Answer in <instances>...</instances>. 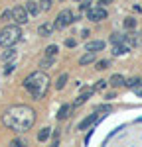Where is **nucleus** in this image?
Here are the masks:
<instances>
[{"label": "nucleus", "mask_w": 142, "mask_h": 147, "mask_svg": "<svg viewBox=\"0 0 142 147\" xmlns=\"http://www.w3.org/2000/svg\"><path fill=\"white\" fill-rule=\"evenodd\" d=\"M140 96H142V90H140Z\"/></svg>", "instance_id": "32"}, {"label": "nucleus", "mask_w": 142, "mask_h": 147, "mask_svg": "<svg viewBox=\"0 0 142 147\" xmlns=\"http://www.w3.org/2000/svg\"><path fill=\"white\" fill-rule=\"evenodd\" d=\"M24 8H26V10H28V14H30V16H36V14H38V12L42 10V8H40V4H38V2H32V0H28V2H26V6H24Z\"/></svg>", "instance_id": "11"}, {"label": "nucleus", "mask_w": 142, "mask_h": 147, "mask_svg": "<svg viewBox=\"0 0 142 147\" xmlns=\"http://www.w3.org/2000/svg\"><path fill=\"white\" fill-rule=\"evenodd\" d=\"M65 82H67V73H63V75H59L57 82H55V88H57V90H61V88L65 86Z\"/></svg>", "instance_id": "19"}, {"label": "nucleus", "mask_w": 142, "mask_h": 147, "mask_svg": "<svg viewBox=\"0 0 142 147\" xmlns=\"http://www.w3.org/2000/svg\"><path fill=\"white\" fill-rule=\"evenodd\" d=\"M122 41L132 49V47L138 45V35H136V34H128V35H124V39H122Z\"/></svg>", "instance_id": "13"}, {"label": "nucleus", "mask_w": 142, "mask_h": 147, "mask_svg": "<svg viewBox=\"0 0 142 147\" xmlns=\"http://www.w3.org/2000/svg\"><path fill=\"white\" fill-rule=\"evenodd\" d=\"M69 112H71V106H69V104L61 106V108H59V112H57V120H65V118L69 116Z\"/></svg>", "instance_id": "16"}, {"label": "nucleus", "mask_w": 142, "mask_h": 147, "mask_svg": "<svg viewBox=\"0 0 142 147\" xmlns=\"http://www.w3.org/2000/svg\"><path fill=\"white\" fill-rule=\"evenodd\" d=\"M12 145H16V147H22L24 143H22V141H20V139H14V141H12Z\"/></svg>", "instance_id": "31"}, {"label": "nucleus", "mask_w": 142, "mask_h": 147, "mask_svg": "<svg viewBox=\"0 0 142 147\" xmlns=\"http://www.w3.org/2000/svg\"><path fill=\"white\" fill-rule=\"evenodd\" d=\"M0 20H2V22H10V20H12V10H6V12H2V16H0Z\"/></svg>", "instance_id": "25"}, {"label": "nucleus", "mask_w": 142, "mask_h": 147, "mask_svg": "<svg viewBox=\"0 0 142 147\" xmlns=\"http://www.w3.org/2000/svg\"><path fill=\"white\" fill-rule=\"evenodd\" d=\"M99 112H111V106H106V104L105 106H99V108H97V114Z\"/></svg>", "instance_id": "29"}, {"label": "nucleus", "mask_w": 142, "mask_h": 147, "mask_svg": "<svg viewBox=\"0 0 142 147\" xmlns=\"http://www.w3.org/2000/svg\"><path fill=\"white\" fill-rule=\"evenodd\" d=\"M73 22V14H71V10H61L57 14V18H55V28L57 30H63V28H67L69 24Z\"/></svg>", "instance_id": "4"}, {"label": "nucleus", "mask_w": 142, "mask_h": 147, "mask_svg": "<svg viewBox=\"0 0 142 147\" xmlns=\"http://www.w3.org/2000/svg\"><path fill=\"white\" fill-rule=\"evenodd\" d=\"M111 2H113V0H99V6H103V8H105L106 4H111Z\"/></svg>", "instance_id": "30"}, {"label": "nucleus", "mask_w": 142, "mask_h": 147, "mask_svg": "<svg viewBox=\"0 0 142 147\" xmlns=\"http://www.w3.org/2000/svg\"><path fill=\"white\" fill-rule=\"evenodd\" d=\"M87 18H89L91 22H101V20H105V18H106V10L103 8V6L89 8V12H87Z\"/></svg>", "instance_id": "6"}, {"label": "nucleus", "mask_w": 142, "mask_h": 147, "mask_svg": "<svg viewBox=\"0 0 142 147\" xmlns=\"http://www.w3.org/2000/svg\"><path fill=\"white\" fill-rule=\"evenodd\" d=\"M122 39H124V35H120V34L111 35V43H113V45H115V43H122Z\"/></svg>", "instance_id": "22"}, {"label": "nucleus", "mask_w": 142, "mask_h": 147, "mask_svg": "<svg viewBox=\"0 0 142 147\" xmlns=\"http://www.w3.org/2000/svg\"><path fill=\"white\" fill-rule=\"evenodd\" d=\"M36 122V112L30 106H12L2 114V124L16 134L28 131Z\"/></svg>", "instance_id": "1"}, {"label": "nucleus", "mask_w": 142, "mask_h": 147, "mask_svg": "<svg viewBox=\"0 0 142 147\" xmlns=\"http://www.w3.org/2000/svg\"><path fill=\"white\" fill-rule=\"evenodd\" d=\"M53 28H55V26H53V24H42V26H40V28H38V34L42 35V37H47V35H51V32H53Z\"/></svg>", "instance_id": "9"}, {"label": "nucleus", "mask_w": 142, "mask_h": 147, "mask_svg": "<svg viewBox=\"0 0 142 147\" xmlns=\"http://www.w3.org/2000/svg\"><path fill=\"white\" fill-rule=\"evenodd\" d=\"M53 59H55V57H46V59H44V61L40 63V67H42V69L51 67V65H53Z\"/></svg>", "instance_id": "21"}, {"label": "nucleus", "mask_w": 142, "mask_h": 147, "mask_svg": "<svg viewBox=\"0 0 142 147\" xmlns=\"http://www.w3.org/2000/svg\"><path fill=\"white\" fill-rule=\"evenodd\" d=\"M109 65H111L109 61H99V63H97V69H99V71H105Z\"/></svg>", "instance_id": "26"}, {"label": "nucleus", "mask_w": 142, "mask_h": 147, "mask_svg": "<svg viewBox=\"0 0 142 147\" xmlns=\"http://www.w3.org/2000/svg\"><path fill=\"white\" fill-rule=\"evenodd\" d=\"M12 20L18 24V26L26 24V22H28V10H26L24 6H16V8H12Z\"/></svg>", "instance_id": "5"}, {"label": "nucleus", "mask_w": 142, "mask_h": 147, "mask_svg": "<svg viewBox=\"0 0 142 147\" xmlns=\"http://www.w3.org/2000/svg\"><path fill=\"white\" fill-rule=\"evenodd\" d=\"M49 136H51V127H44V129L38 134V141H46Z\"/></svg>", "instance_id": "18"}, {"label": "nucleus", "mask_w": 142, "mask_h": 147, "mask_svg": "<svg viewBox=\"0 0 142 147\" xmlns=\"http://www.w3.org/2000/svg\"><path fill=\"white\" fill-rule=\"evenodd\" d=\"M105 47V41H101V39H95V41H89L87 45H85V51H101Z\"/></svg>", "instance_id": "8"}, {"label": "nucleus", "mask_w": 142, "mask_h": 147, "mask_svg": "<svg viewBox=\"0 0 142 147\" xmlns=\"http://www.w3.org/2000/svg\"><path fill=\"white\" fill-rule=\"evenodd\" d=\"M105 86H106V80H99V82L95 84V90H103Z\"/></svg>", "instance_id": "28"}, {"label": "nucleus", "mask_w": 142, "mask_h": 147, "mask_svg": "<svg viewBox=\"0 0 142 147\" xmlns=\"http://www.w3.org/2000/svg\"><path fill=\"white\" fill-rule=\"evenodd\" d=\"M95 59H97V53H95V51H87V53L79 59V65H89V63H93Z\"/></svg>", "instance_id": "12"}, {"label": "nucleus", "mask_w": 142, "mask_h": 147, "mask_svg": "<svg viewBox=\"0 0 142 147\" xmlns=\"http://www.w3.org/2000/svg\"><path fill=\"white\" fill-rule=\"evenodd\" d=\"M97 120H99V116H97V110H95V114L87 116V118H85V120H83V122L77 125V127H79V129H87V127H91V125H93Z\"/></svg>", "instance_id": "7"}, {"label": "nucleus", "mask_w": 142, "mask_h": 147, "mask_svg": "<svg viewBox=\"0 0 142 147\" xmlns=\"http://www.w3.org/2000/svg\"><path fill=\"white\" fill-rule=\"evenodd\" d=\"M24 88L32 94V98L40 100V98L46 96L47 88H49V77H47L44 71H36V73H32L30 77H26Z\"/></svg>", "instance_id": "2"}, {"label": "nucleus", "mask_w": 142, "mask_h": 147, "mask_svg": "<svg viewBox=\"0 0 142 147\" xmlns=\"http://www.w3.org/2000/svg\"><path fill=\"white\" fill-rule=\"evenodd\" d=\"M109 82H111L113 86H122V84H124V77H122V75H113Z\"/></svg>", "instance_id": "17"}, {"label": "nucleus", "mask_w": 142, "mask_h": 147, "mask_svg": "<svg viewBox=\"0 0 142 147\" xmlns=\"http://www.w3.org/2000/svg\"><path fill=\"white\" fill-rule=\"evenodd\" d=\"M20 37H22V30H20L18 24L6 26V28H2V32H0V45L2 47H14V43L20 41Z\"/></svg>", "instance_id": "3"}, {"label": "nucleus", "mask_w": 142, "mask_h": 147, "mask_svg": "<svg viewBox=\"0 0 142 147\" xmlns=\"http://www.w3.org/2000/svg\"><path fill=\"white\" fill-rule=\"evenodd\" d=\"M55 55H57V45L46 47V57H55Z\"/></svg>", "instance_id": "20"}, {"label": "nucleus", "mask_w": 142, "mask_h": 147, "mask_svg": "<svg viewBox=\"0 0 142 147\" xmlns=\"http://www.w3.org/2000/svg\"><path fill=\"white\" fill-rule=\"evenodd\" d=\"M14 57H16V51H14V47H6V51L2 53V61L4 63H8V61H14Z\"/></svg>", "instance_id": "15"}, {"label": "nucleus", "mask_w": 142, "mask_h": 147, "mask_svg": "<svg viewBox=\"0 0 142 147\" xmlns=\"http://www.w3.org/2000/svg\"><path fill=\"white\" fill-rule=\"evenodd\" d=\"M93 94V88H87V90H83L79 96H77V100H75V106H81L83 102H87V98Z\"/></svg>", "instance_id": "14"}, {"label": "nucleus", "mask_w": 142, "mask_h": 147, "mask_svg": "<svg viewBox=\"0 0 142 147\" xmlns=\"http://www.w3.org/2000/svg\"><path fill=\"white\" fill-rule=\"evenodd\" d=\"M126 51H130V47L122 41V43H115L113 45V55H124Z\"/></svg>", "instance_id": "10"}, {"label": "nucleus", "mask_w": 142, "mask_h": 147, "mask_svg": "<svg viewBox=\"0 0 142 147\" xmlns=\"http://www.w3.org/2000/svg\"><path fill=\"white\" fill-rule=\"evenodd\" d=\"M14 67H16V65H14V61H8V65H6V69H4V73H6V75H10L12 71H14Z\"/></svg>", "instance_id": "27"}, {"label": "nucleus", "mask_w": 142, "mask_h": 147, "mask_svg": "<svg viewBox=\"0 0 142 147\" xmlns=\"http://www.w3.org/2000/svg\"><path fill=\"white\" fill-rule=\"evenodd\" d=\"M124 84H126V86H130V88H134V86L142 84V80L140 79H130V80H124Z\"/></svg>", "instance_id": "23"}, {"label": "nucleus", "mask_w": 142, "mask_h": 147, "mask_svg": "<svg viewBox=\"0 0 142 147\" xmlns=\"http://www.w3.org/2000/svg\"><path fill=\"white\" fill-rule=\"evenodd\" d=\"M134 26H136V20H134V18H126V20H124V28H126V30H134Z\"/></svg>", "instance_id": "24"}]
</instances>
